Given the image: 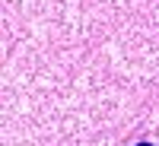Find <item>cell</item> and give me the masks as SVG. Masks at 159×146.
Listing matches in <instances>:
<instances>
[{"label":"cell","mask_w":159,"mask_h":146,"mask_svg":"<svg viewBox=\"0 0 159 146\" xmlns=\"http://www.w3.org/2000/svg\"><path fill=\"white\" fill-rule=\"evenodd\" d=\"M140 146H150V143H140Z\"/></svg>","instance_id":"6da1fadb"}]
</instances>
